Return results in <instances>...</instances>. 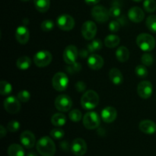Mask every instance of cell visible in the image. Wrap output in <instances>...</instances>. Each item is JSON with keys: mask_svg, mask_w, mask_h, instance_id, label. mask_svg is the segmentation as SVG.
<instances>
[{"mask_svg": "<svg viewBox=\"0 0 156 156\" xmlns=\"http://www.w3.org/2000/svg\"><path fill=\"white\" fill-rule=\"evenodd\" d=\"M136 44L142 50L145 52L152 51L155 47V40L149 34H140L136 38Z\"/></svg>", "mask_w": 156, "mask_h": 156, "instance_id": "3", "label": "cell"}, {"mask_svg": "<svg viewBox=\"0 0 156 156\" xmlns=\"http://www.w3.org/2000/svg\"><path fill=\"white\" fill-rule=\"evenodd\" d=\"M37 150L42 156H53L56 153V146L52 139L44 136L37 143Z\"/></svg>", "mask_w": 156, "mask_h": 156, "instance_id": "1", "label": "cell"}, {"mask_svg": "<svg viewBox=\"0 0 156 156\" xmlns=\"http://www.w3.org/2000/svg\"><path fill=\"white\" fill-rule=\"evenodd\" d=\"M109 78L114 85H119L123 82V74L118 69L113 68L109 72Z\"/></svg>", "mask_w": 156, "mask_h": 156, "instance_id": "21", "label": "cell"}, {"mask_svg": "<svg viewBox=\"0 0 156 156\" xmlns=\"http://www.w3.org/2000/svg\"><path fill=\"white\" fill-rule=\"evenodd\" d=\"M60 147L65 151L69 150V146L68 143H66V142H65V141L62 142V143H60Z\"/></svg>", "mask_w": 156, "mask_h": 156, "instance_id": "44", "label": "cell"}, {"mask_svg": "<svg viewBox=\"0 0 156 156\" xmlns=\"http://www.w3.org/2000/svg\"><path fill=\"white\" fill-rule=\"evenodd\" d=\"M110 16L112 17V18H118L121 15V9L119 5H113L112 7L109 10Z\"/></svg>", "mask_w": 156, "mask_h": 156, "instance_id": "38", "label": "cell"}, {"mask_svg": "<svg viewBox=\"0 0 156 156\" xmlns=\"http://www.w3.org/2000/svg\"><path fill=\"white\" fill-rule=\"evenodd\" d=\"M146 24L150 31L156 33V15H150L148 17Z\"/></svg>", "mask_w": 156, "mask_h": 156, "instance_id": "29", "label": "cell"}, {"mask_svg": "<svg viewBox=\"0 0 156 156\" xmlns=\"http://www.w3.org/2000/svg\"><path fill=\"white\" fill-rule=\"evenodd\" d=\"M104 59L98 54H91L88 59V66L93 70H98L103 67Z\"/></svg>", "mask_w": 156, "mask_h": 156, "instance_id": "19", "label": "cell"}, {"mask_svg": "<svg viewBox=\"0 0 156 156\" xmlns=\"http://www.w3.org/2000/svg\"><path fill=\"white\" fill-rule=\"evenodd\" d=\"M108 27H109V30L112 32H117L120 28V22L117 21H112L110 22L109 25H108Z\"/></svg>", "mask_w": 156, "mask_h": 156, "instance_id": "40", "label": "cell"}, {"mask_svg": "<svg viewBox=\"0 0 156 156\" xmlns=\"http://www.w3.org/2000/svg\"><path fill=\"white\" fill-rule=\"evenodd\" d=\"M12 91V86L9 82L6 81H1L0 82V94L2 95H8Z\"/></svg>", "mask_w": 156, "mask_h": 156, "instance_id": "28", "label": "cell"}, {"mask_svg": "<svg viewBox=\"0 0 156 156\" xmlns=\"http://www.w3.org/2000/svg\"><path fill=\"white\" fill-rule=\"evenodd\" d=\"M20 140L23 146L27 149H31L36 143V139L33 133L30 131H24L20 136Z\"/></svg>", "mask_w": 156, "mask_h": 156, "instance_id": "15", "label": "cell"}, {"mask_svg": "<svg viewBox=\"0 0 156 156\" xmlns=\"http://www.w3.org/2000/svg\"><path fill=\"white\" fill-rule=\"evenodd\" d=\"M52 84L55 90L58 91H63L68 87L69 79L65 73L59 72L54 75L52 80Z\"/></svg>", "mask_w": 156, "mask_h": 156, "instance_id": "5", "label": "cell"}, {"mask_svg": "<svg viewBox=\"0 0 156 156\" xmlns=\"http://www.w3.org/2000/svg\"><path fill=\"white\" fill-rule=\"evenodd\" d=\"M31 65V60L28 56H21L18 58L16 62V66L19 69L21 70H26L30 68Z\"/></svg>", "mask_w": 156, "mask_h": 156, "instance_id": "27", "label": "cell"}, {"mask_svg": "<svg viewBox=\"0 0 156 156\" xmlns=\"http://www.w3.org/2000/svg\"><path fill=\"white\" fill-rule=\"evenodd\" d=\"M6 133H6V129L2 125H1L0 126V136H1V138H3L6 135Z\"/></svg>", "mask_w": 156, "mask_h": 156, "instance_id": "42", "label": "cell"}, {"mask_svg": "<svg viewBox=\"0 0 156 156\" xmlns=\"http://www.w3.org/2000/svg\"><path fill=\"white\" fill-rule=\"evenodd\" d=\"M7 129L11 133L17 132L20 129V123L17 120H12L8 123Z\"/></svg>", "mask_w": 156, "mask_h": 156, "instance_id": "39", "label": "cell"}, {"mask_svg": "<svg viewBox=\"0 0 156 156\" xmlns=\"http://www.w3.org/2000/svg\"><path fill=\"white\" fill-rule=\"evenodd\" d=\"M17 41L21 44H26L30 38V32L25 26H19L15 32Z\"/></svg>", "mask_w": 156, "mask_h": 156, "instance_id": "16", "label": "cell"}, {"mask_svg": "<svg viewBox=\"0 0 156 156\" xmlns=\"http://www.w3.org/2000/svg\"><path fill=\"white\" fill-rule=\"evenodd\" d=\"M55 107L58 111L61 112H66L72 108L73 101L69 96L66 94H61L56 97L55 99Z\"/></svg>", "mask_w": 156, "mask_h": 156, "instance_id": "6", "label": "cell"}, {"mask_svg": "<svg viewBox=\"0 0 156 156\" xmlns=\"http://www.w3.org/2000/svg\"><path fill=\"white\" fill-rule=\"evenodd\" d=\"M85 88H86V85L83 82H78L76 84V89L78 91H79V92L84 91L85 90Z\"/></svg>", "mask_w": 156, "mask_h": 156, "instance_id": "41", "label": "cell"}, {"mask_svg": "<svg viewBox=\"0 0 156 156\" xmlns=\"http://www.w3.org/2000/svg\"><path fill=\"white\" fill-rule=\"evenodd\" d=\"M91 16L98 22H106L109 19V10L102 5H95L91 10Z\"/></svg>", "mask_w": 156, "mask_h": 156, "instance_id": "7", "label": "cell"}, {"mask_svg": "<svg viewBox=\"0 0 156 156\" xmlns=\"http://www.w3.org/2000/svg\"><path fill=\"white\" fill-rule=\"evenodd\" d=\"M18 98L19 99L20 101L26 103L30 100V93L27 90H21L18 93Z\"/></svg>", "mask_w": 156, "mask_h": 156, "instance_id": "36", "label": "cell"}, {"mask_svg": "<svg viewBox=\"0 0 156 156\" xmlns=\"http://www.w3.org/2000/svg\"><path fill=\"white\" fill-rule=\"evenodd\" d=\"M140 129L143 133L152 135L156 133V123L150 120H142L139 125Z\"/></svg>", "mask_w": 156, "mask_h": 156, "instance_id": "20", "label": "cell"}, {"mask_svg": "<svg viewBox=\"0 0 156 156\" xmlns=\"http://www.w3.org/2000/svg\"><path fill=\"white\" fill-rule=\"evenodd\" d=\"M117 117V111L113 107H106L101 111V118L105 123H112Z\"/></svg>", "mask_w": 156, "mask_h": 156, "instance_id": "17", "label": "cell"}, {"mask_svg": "<svg viewBox=\"0 0 156 156\" xmlns=\"http://www.w3.org/2000/svg\"><path fill=\"white\" fill-rule=\"evenodd\" d=\"M101 0H85V3L89 5H96L100 2Z\"/></svg>", "mask_w": 156, "mask_h": 156, "instance_id": "43", "label": "cell"}, {"mask_svg": "<svg viewBox=\"0 0 156 156\" xmlns=\"http://www.w3.org/2000/svg\"><path fill=\"white\" fill-rule=\"evenodd\" d=\"M129 20L134 23H140L144 19L145 13L140 7H133L128 12Z\"/></svg>", "mask_w": 156, "mask_h": 156, "instance_id": "18", "label": "cell"}, {"mask_svg": "<svg viewBox=\"0 0 156 156\" xmlns=\"http://www.w3.org/2000/svg\"><path fill=\"white\" fill-rule=\"evenodd\" d=\"M4 108L9 114H17L21 110L19 99L13 95L9 96L4 100Z\"/></svg>", "mask_w": 156, "mask_h": 156, "instance_id": "8", "label": "cell"}, {"mask_svg": "<svg viewBox=\"0 0 156 156\" xmlns=\"http://www.w3.org/2000/svg\"><path fill=\"white\" fill-rule=\"evenodd\" d=\"M27 156H37V155L36 152H28V154H27Z\"/></svg>", "mask_w": 156, "mask_h": 156, "instance_id": "45", "label": "cell"}, {"mask_svg": "<svg viewBox=\"0 0 156 156\" xmlns=\"http://www.w3.org/2000/svg\"><path fill=\"white\" fill-rule=\"evenodd\" d=\"M143 7L147 12H154L156 9V2L155 0H145Z\"/></svg>", "mask_w": 156, "mask_h": 156, "instance_id": "31", "label": "cell"}, {"mask_svg": "<svg viewBox=\"0 0 156 156\" xmlns=\"http://www.w3.org/2000/svg\"><path fill=\"white\" fill-rule=\"evenodd\" d=\"M73 153L76 156H82L87 152V144L82 138H76L73 140L71 146Z\"/></svg>", "mask_w": 156, "mask_h": 156, "instance_id": "13", "label": "cell"}, {"mask_svg": "<svg viewBox=\"0 0 156 156\" xmlns=\"http://www.w3.org/2000/svg\"><path fill=\"white\" fill-rule=\"evenodd\" d=\"M97 33V26L91 21H87L82 24V34L86 40H91L95 37Z\"/></svg>", "mask_w": 156, "mask_h": 156, "instance_id": "12", "label": "cell"}, {"mask_svg": "<svg viewBox=\"0 0 156 156\" xmlns=\"http://www.w3.org/2000/svg\"><path fill=\"white\" fill-rule=\"evenodd\" d=\"M56 24L59 29L65 31H69L75 27V20L71 15L65 14L58 17Z\"/></svg>", "mask_w": 156, "mask_h": 156, "instance_id": "10", "label": "cell"}, {"mask_svg": "<svg viewBox=\"0 0 156 156\" xmlns=\"http://www.w3.org/2000/svg\"><path fill=\"white\" fill-rule=\"evenodd\" d=\"M133 1L136 2H141V1H143V0H133Z\"/></svg>", "mask_w": 156, "mask_h": 156, "instance_id": "46", "label": "cell"}, {"mask_svg": "<svg viewBox=\"0 0 156 156\" xmlns=\"http://www.w3.org/2000/svg\"><path fill=\"white\" fill-rule=\"evenodd\" d=\"M78 49L76 46L69 45L66 47L63 52V59L67 64L72 65L76 62L78 57Z\"/></svg>", "mask_w": 156, "mask_h": 156, "instance_id": "14", "label": "cell"}, {"mask_svg": "<svg viewBox=\"0 0 156 156\" xmlns=\"http://www.w3.org/2000/svg\"><path fill=\"white\" fill-rule=\"evenodd\" d=\"M120 39L118 36L115 34H110L106 37L105 40V44L108 48H114L119 45Z\"/></svg>", "mask_w": 156, "mask_h": 156, "instance_id": "24", "label": "cell"}, {"mask_svg": "<svg viewBox=\"0 0 156 156\" xmlns=\"http://www.w3.org/2000/svg\"><path fill=\"white\" fill-rule=\"evenodd\" d=\"M137 92L139 96L143 99H148L152 96L153 92L152 84L149 81H143L140 82L137 87Z\"/></svg>", "mask_w": 156, "mask_h": 156, "instance_id": "11", "label": "cell"}, {"mask_svg": "<svg viewBox=\"0 0 156 156\" xmlns=\"http://www.w3.org/2000/svg\"><path fill=\"white\" fill-rule=\"evenodd\" d=\"M51 122L53 126L60 127V126H64L66 124V117L64 114L57 113V114H53L51 118Z\"/></svg>", "mask_w": 156, "mask_h": 156, "instance_id": "25", "label": "cell"}, {"mask_svg": "<svg viewBox=\"0 0 156 156\" xmlns=\"http://www.w3.org/2000/svg\"><path fill=\"white\" fill-rule=\"evenodd\" d=\"M102 45H103V43H102V41L100 39L94 40L88 45V49L91 52L96 51V50H100L102 48Z\"/></svg>", "mask_w": 156, "mask_h": 156, "instance_id": "35", "label": "cell"}, {"mask_svg": "<svg viewBox=\"0 0 156 156\" xmlns=\"http://www.w3.org/2000/svg\"><path fill=\"white\" fill-rule=\"evenodd\" d=\"M64 135H65V132L61 128H55L50 131V136L52 138L55 140H61L63 138Z\"/></svg>", "mask_w": 156, "mask_h": 156, "instance_id": "32", "label": "cell"}, {"mask_svg": "<svg viewBox=\"0 0 156 156\" xmlns=\"http://www.w3.org/2000/svg\"><path fill=\"white\" fill-rule=\"evenodd\" d=\"M35 8L40 12H47L50 6V0H34Z\"/></svg>", "mask_w": 156, "mask_h": 156, "instance_id": "26", "label": "cell"}, {"mask_svg": "<svg viewBox=\"0 0 156 156\" xmlns=\"http://www.w3.org/2000/svg\"><path fill=\"white\" fill-rule=\"evenodd\" d=\"M141 60L143 65H145L146 66H151L154 62V58L150 53H146L142 56Z\"/></svg>", "mask_w": 156, "mask_h": 156, "instance_id": "33", "label": "cell"}, {"mask_svg": "<svg viewBox=\"0 0 156 156\" xmlns=\"http://www.w3.org/2000/svg\"><path fill=\"white\" fill-rule=\"evenodd\" d=\"M101 119L94 111L88 112L83 117V125L86 129H94L100 126Z\"/></svg>", "mask_w": 156, "mask_h": 156, "instance_id": "4", "label": "cell"}, {"mask_svg": "<svg viewBox=\"0 0 156 156\" xmlns=\"http://www.w3.org/2000/svg\"><path fill=\"white\" fill-rule=\"evenodd\" d=\"M99 103V96L93 90L85 91L81 98V105L84 109L91 110L95 108Z\"/></svg>", "mask_w": 156, "mask_h": 156, "instance_id": "2", "label": "cell"}, {"mask_svg": "<svg viewBox=\"0 0 156 156\" xmlns=\"http://www.w3.org/2000/svg\"><path fill=\"white\" fill-rule=\"evenodd\" d=\"M54 27V22L52 20H45L41 23V28L44 31H50Z\"/></svg>", "mask_w": 156, "mask_h": 156, "instance_id": "37", "label": "cell"}, {"mask_svg": "<svg viewBox=\"0 0 156 156\" xmlns=\"http://www.w3.org/2000/svg\"><path fill=\"white\" fill-rule=\"evenodd\" d=\"M21 1H23V2H27V1H29V0H21Z\"/></svg>", "mask_w": 156, "mask_h": 156, "instance_id": "47", "label": "cell"}, {"mask_svg": "<svg viewBox=\"0 0 156 156\" xmlns=\"http://www.w3.org/2000/svg\"><path fill=\"white\" fill-rule=\"evenodd\" d=\"M69 119L73 122H79L82 119V112L78 109H74L69 114Z\"/></svg>", "mask_w": 156, "mask_h": 156, "instance_id": "34", "label": "cell"}, {"mask_svg": "<svg viewBox=\"0 0 156 156\" xmlns=\"http://www.w3.org/2000/svg\"><path fill=\"white\" fill-rule=\"evenodd\" d=\"M24 154L23 147L18 144H12L8 149V155L9 156H24Z\"/></svg>", "mask_w": 156, "mask_h": 156, "instance_id": "23", "label": "cell"}, {"mask_svg": "<svg viewBox=\"0 0 156 156\" xmlns=\"http://www.w3.org/2000/svg\"><path fill=\"white\" fill-rule=\"evenodd\" d=\"M136 74L138 77L146 78L148 76V70L146 69V66L145 65H138L135 69Z\"/></svg>", "mask_w": 156, "mask_h": 156, "instance_id": "30", "label": "cell"}, {"mask_svg": "<svg viewBox=\"0 0 156 156\" xmlns=\"http://www.w3.org/2000/svg\"><path fill=\"white\" fill-rule=\"evenodd\" d=\"M51 53L47 50H41L35 54L34 62L38 67H46L50 65L52 61Z\"/></svg>", "mask_w": 156, "mask_h": 156, "instance_id": "9", "label": "cell"}, {"mask_svg": "<svg viewBox=\"0 0 156 156\" xmlns=\"http://www.w3.org/2000/svg\"><path fill=\"white\" fill-rule=\"evenodd\" d=\"M116 57L121 62H126L129 57V51L126 47L121 46L116 50Z\"/></svg>", "mask_w": 156, "mask_h": 156, "instance_id": "22", "label": "cell"}]
</instances>
